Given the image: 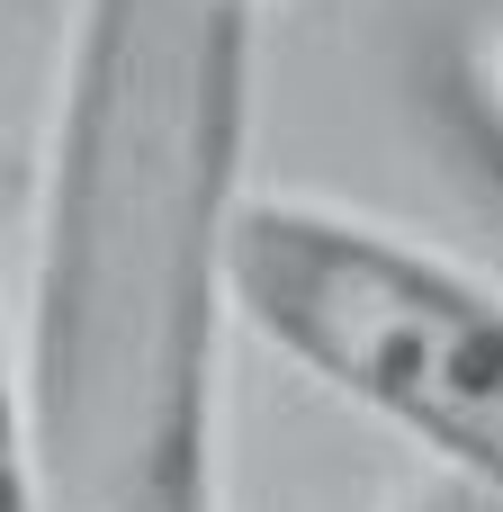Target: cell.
<instances>
[{"label":"cell","mask_w":503,"mask_h":512,"mask_svg":"<svg viewBox=\"0 0 503 512\" xmlns=\"http://www.w3.org/2000/svg\"><path fill=\"white\" fill-rule=\"evenodd\" d=\"M252 0H81L27 297L45 512H216L207 387L234 288Z\"/></svg>","instance_id":"obj_1"},{"label":"cell","mask_w":503,"mask_h":512,"mask_svg":"<svg viewBox=\"0 0 503 512\" xmlns=\"http://www.w3.org/2000/svg\"><path fill=\"white\" fill-rule=\"evenodd\" d=\"M243 315L351 405L405 423L459 477L503 495V297L351 216L252 198L234 207Z\"/></svg>","instance_id":"obj_2"},{"label":"cell","mask_w":503,"mask_h":512,"mask_svg":"<svg viewBox=\"0 0 503 512\" xmlns=\"http://www.w3.org/2000/svg\"><path fill=\"white\" fill-rule=\"evenodd\" d=\"M0 512H45L36 504V468H27V414L9 396V360H0Z\"/></svg>","instance_id":"obj_3"},{"label":"cell","mask_w":503,"mask_h":512,"mask_svg":"<svg viewBox=\"0 0 503 512\" xmlns=\"http://www.w3.org/2000/svg\"><path fill=\"white\" fill-rule=\"evenodd\" d=\"M396 512H503V495H495V486H477V477H441V486L405 495Z\"/></svg>","instance_id":"obj_4"}]
</instances>
